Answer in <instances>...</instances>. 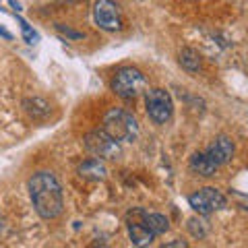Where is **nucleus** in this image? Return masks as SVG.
I'll list each match as a JSON object with an SVG mask.
<instances>
[{
    "label": "nucleus",
    "instance_id": "obj_2",
    "mask_svg": "<svg viewBox=\"0 0 248 248\" xmlns=\"http://www.w3.org/2000/svg\"><path fill=\"white\" fill-rule=\"evenodd\" d=\"M104 130L120 143H133L139 137V122L130 112L112 108L104 116Z\"/></svg>",
    "mask_w": 248,
    "mask_h": 248
},
{
    "label": "nucleus",
    "instance_id": "obj_17",
    "mask_svg": "<svg viewBox=\"0 0 248 248\" xmlns=\"http://www.w3.org/2000/svg\"><path fill=\"white\" fill-rule=\"evenodd\" d=\"M58 29L62 31V33H66V35H71V37H75V40H81V37H83V33H77V31H71V29L62 27V25H58Z\"/></svg>",
    "mask_w": 248,
    "mask_h": 248
},
{
    "label": "nucleus",
    "instance_id": "obj_21",
    "mask_svg": "<svg viewBox=\"0 0 248 248\" xmlns=\"http://www.w3.org/2000/svg\"><path fill=\"white\" fill-rule=\"evenodd\" d=\"M0 234H2V217H0Z\"/></svg>",
    "mask_w": 248,
    "mask_h": 248
},
{
    "label": "nucleus",
    "instance_id": "obj_1",
    "mask_svg": "<svg viewBox=\"0 0 248 248\" xmlns=\"http://www.w3.org/2000/svg\"><path fill=\"white\" fill-rule=\"evenodd\" d=\"M29 197L42 219H56L64 209L62 186L52 172H37L29 178Z\"/></svg>",
    "mask_w": 248,
    "mask_h": 248
},
{
    "label": "nucleus",
    "instance_id": "obj_5",
    "mask_svg": "<svg viewBox=\"0 0 248 248\" xmlns=\"http://www.w3.org/2000/svg\"><path fill=\"white\" fill-rule=\"evenodd\" d=\"M145 106H147V116L155 122V124H166L174 114V104H172V95L166 89H149L145 95Z\"/></svg>",
    "mask_w": 248,
    "mask_h": 248
},
{
    "label": "nucleus",
    "instance_id": "obj_19",
    "mask_svg": "<svg viewBox=\"0 0 248 248\" xmlns=\"http://www.w3.org/2000/svg\"><path fill=\"white\" fill-rule=\"evenodd\" d=\"M0 35H2L4 40H11V37H13V35H11V33H9V31H6L4 27H0Z\"/></svg>",
    "mask_w": 248,
    "mask_h": 248
},
{
    "label": "nucleus",
    "instance_id": "obj_15",
    "mask_svg": "<svg viewBox=\"0 0 248 248\" xmlns=\"http://www.w3.org/2000/svg\"><path fill=\"white\" fill-rule=\"evenodd\" d=\"M19 23H21V31H23V37H25V42H27V44H35V42H37V33L27 25V21L19 19Z\"/></svg>",
    "mask_w": 248,
    "mask_h": 248
},
{
    "label": "nucleus",
    "instance_id": "obj_14",
    "mask_svg": "<svg viewBox=\"0 0 248 248\" xmlns=\"http://www.w3.org/2000/svg\"><path fill=\"white\" fill-rule=\"evenodd\" d=\"M180 66L184 68V71H188V73H199L201 71V56L195 50L184 48L180 52Z\"/></svg>",
    "mask_w": 248,
    "mask_h": 248
},
{
    "label": "nucleus",
    "instance_id": "obj_7",
    "mask_svg": "<svg viewBox=\"0 0 248 248\" xmlns=\"http://www.w3.org/2000/svg\"><path fill=\"white\" fill-rule=\"evenodd\" d=\"M93 21L104 31H118L122 29V15L120 6L114 0H97L93 9Z\"/></svg>",
    "mask_w": 248,
    "mask_h": 248
},
{
    "label": "nucleus",
    "instance_id": "obj_18",
    "mask_svg": "<svg viewBox=\"0 0 248 248\" xmlns=\"http://www.w3.org/2000/svg\"><path fill=\"white\" fill-rule=\"evenodd\" d=\"M166 246H168V248H172V246H182V248H186L188 244H186V242H182V240H178V242H168Z\"/></svg>",
    "mask_w": 248,
    "mask_h": 248
},
{
    "label": "nucleus",
    "instance_id": "obj_16",
    "mask_svg": "<svg viewBox=\"0 0 248 248\" xmlns=\"http://www.w3.org/2000/svg\"><path fill=\"white\" fill-rule=\"evenodd\" d=\"M188 228H190V232H192V236L203 238V236L207 234V230H205L203 226H199V228H197V219H190V221H188Z\"/></svg>",
    "mask_w": 248,
    "mask_h": 248
},
{
    "label": "nucleus",
    "instance_id": "obj_9",
    "mask_svg": "<svg viewBox=\"0 0 248 248\" xmlns=\"http://www.w3.org/2000/svg\"><path fill=\"white\" fill-rule=\"evenodd\" d=\"M234 151H236V149H234V143H232L228 137H217L215 141L207 147V153L215 159L217 166L228 164V161L234 157Z\"/></svg>",
    "mask_w": 248,
    "mask_h": 248
},
{
    "label": "nucleus",
    "instance_id": "obj_4",
    "mask_svg": "<svg viewBox=\"0 0 248 248\" xmlns=\"http://www.w3.org/2000/svg\"><path fill=\"white\" fill-rule=\"evenodd\" d=\"M83 145L87 149L89 155L97 159H118L122 155L120 141H116L114 137H110L106 130H93L83 139Z\"/></svg>",
    "mask_w": 248,
    "mask_h": 248
},
{
    "label": "nucleus",
    "instance_id": "obj_3",
    "mask_svg": "<svg viewBox=\"0 0 248 248\" xmlns=\"http://www.w3.org/2000/svg\"><path fill=\"white\" fill-rule=\"evenodd\" d=\"M145 87H147L145 75L139 71V68H133V66L120 68L112 79V91L120 99H135Z\"/></svg>",
    "mask_w": 248,
    "mask_h": 248
},
{
    "label": "nucleus",
    "instance_id": "obj_13",
    "mask_svg": "<svg viewBox=\"0 0 248 248\" xmlns=\"http://www.w3.org/2000/svg\"><path fill=\"white\" fill-rule=\"evenodd\" d=\"M145 223L149 226V230L153 232L155 236L164 234V232H168V228H170L168 217L161 215V213H147V211H145Z\"/></svg>",
    "mask_w": 248,
    "mask_h": 248
},
{
    "label": "nucleus",
    "instance_id": "obj_10",
    "mask_svg": "<svg viewBox=\"0 0 248 248\" xmlns=\"http://www.w3.org/2000/svg\"><path fill=\"white\" fill-rule=\"evenodd\" d=\"M217 168H219V166L215 164V159H213L207 151H205V153H195V155L190 157V170H192L195 174H199V176L211 178V176H215Z\"/></svg>",
    "mask_w": 248,
    "mask_h": 248
},
{
    "label": "nucleus",
    "instance_id": "obj_20",
    "mask_svg": "<svg viewBox=\"0 0 248 248\" xmlns=\"http://www.w3.org/2000/svg\"><path fill=\"white\" fill-rule=\"evenodd\" d=\"M9 2H11V6H13V9H17V11H21V4L17 2V0H9Z\"/></svg>",
    "mask_w": 248,
    "mask_h": 248
},
{
    "label": "nucleus",
    "instance_id": "obj_12",
    "mask_svg": "<svg viewBox=\"0 0 248 248\" xmlns=\"http://www.w3.org/2000/svg\"><path fill=\"white\" fill-rule=\"evenodd\" d=\"M23 106H25V110L29 116H33V118H46V116L50 114V104L44 102V99L40 97H33V99H25L23 102Z\"/></svg>",
    "mask_w": 248,
    "mask_h": 248
},
{
    "label": "nucleus",
    "instance_id": "obj_6",
    "mask_svg": "<svg viewBox=\"0 0 248 248\" xmlns=\"http://www.w3.org/2000/svg\"><path fill=\"white\" fill-rule=\"evenodd\" d=\"M188 203L199 215H211V213H215V211H219V209L226 207L228 201L217 188L207 186V188H201V190L195 192V195H190Z\"/></svg>",
    "mask_w": 248,
    "mask_h": 248
},
{
    "label": "nucleus",
    "instance_id": "obj_8",
    "mask_svg": "<svg viewBox=\"0 0 248 248\" xmlns=\"http://www.w3.org/2000/svg\"><path fill=\"white\" fill-rule=\"evenodd\" d=\"M126 226H128V238L135 246H149L153 242L155 234L145 223V211L143 209H135V211L128 215Z\"/></svg>",
    "mask_w": 248,
    "mask_h": 248
},
{
    "label": "nucleus",
    "instance_id": "obj_11",
    "mask_svg": "<svg viewBox=\"0 0 248 248\" xmlns=\"http://www.w3.org/2000/svg\"><path fill=\"white\" fill-rule=\"evenodd\" d=\"M79 176L85 178V180H104L108 176V168L104 166L102 159H89L85 164L79 166Z\"/></svg>",
    "mask_w": 248,
    "mask_h": 248
}]
</instances>
